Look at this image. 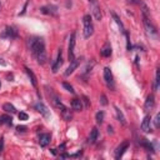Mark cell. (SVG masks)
<instances>
[{
  "label": "cell",
  "mask_w": 160,
  "mask_h": 160,
  "mask_svg": "<svg viewBox=\"0 0 160 160\" xmlns=\"http://www.w3.org/2000/svg\"><path fill=\"white\" fill-rule=\"evenodd\" d=\"M29 46L31 50V54L35 56L39 64H45L46 61V51H45V42L42 38H30L29 39Z\"/></svg>",
  "instance_id": "6da1fadb"
},
{
  "label": "cell",
  "mask_w": 160,
  "mask_h": 160,
  "mask_svg": "<svg viewBox=\"0 0 160 160\" xmlns=\"http://www.w3.org/2000/svg\"><path fill=\"white\" fill-rule=\"evenodd\" d=\"M82 22H84V38H90L94 34V25L91 21V16L85 15L82 18Z\"/></svg>",
  "instance_id": "7a4b0ae2"
},
{
  "label": "cell",
  "mask_w": 160,
  "mask_h": 160,
  "mask_svg": "<svg viewBox=\"0 0 160 160\" xmlns=\"http://www.w3.org/2000/svg\"><path fill=\"white\" fill-rule=\"evenodd\" d=\"M89 4H90V10H91V14L92 16L95 18V20H101L102 18V14H101V9H100V5L98 2V0H89Z\"/></svg>",
  "instance_id": "3957f363"
},
{
  "label": "cell",
  "mask_w": 160,
  "mask_h": 160,
  "mask_svg": "<svg viewBox=\"0 0 160 160\" xmlns=\"http://www.w3.org/2000/svg\"><path fill=\"white\" fill-rule=\"evenodd\" d=\"M75 38H76V32H71L70 35V40H69V60L72 61L75 59V54H74V49H75Z\"/></svg>",
  "instance_id": "277c9868"
},
{
  "label": "cell",
  "mask_w": 160,
  "mask_h": 160,
  "mask_svg": "<svg viewBox=\"0 0 160 160\" xmlns=\"http://www.w3.org/2000/svg\"><path fill=\"white\" fill-rule=\"evenodd\" d=\"M35 109L44 116V118H49L50 116V111H49V109H48V106L44 104V102H41V101H38L36 104H35Z\"/></svg>",
  "instance_id": "5b68a950"
},
{
  "label": "cell",
  "mask_w": 160,
  "mask_h": 160,
  "mask_svg": "<svg viewBox=\"0 0 160 160\" xmlns=\"http://www.w3.org/2000/svg\"><path fill=\"white\" fill-rule=\"evenodd\" d=\"M62 65V51H61V49H59V51H58V56H56V59H55V61H54V64H52V72H58V70L60 69V66Z\"/></svg>",
  "instance_id": "8992f818"
},
{
  "label": "cell",
  "mask_w": 160,
  "mask_h": 160,
  "mask_svg": "<svg viewBox=\"0 0 160 160\" xmlns=\"http://www.w3.org/2000/svg\"><path fill=\"white\" fill-rule=\"evenodd\" d=\"M128 148H129V141H122L115 150V159H120L125 152V150H128Z\"/></svg>",
  "instance_id": "52a82bcc"
},
{
  "label": "cell",
  "mask_w": 160,
  "mask_h": 160,
  "mask_svg": "<svg viewBox=\"0 0 160 160\" xmlns=\"http://www.w3.org/2000/svg\"><path fill=\"white\" fill-rule=\"evenodd\" d=\"M80 62H81V59H80V58H79V59H74L72 61H70V65H69V68L66 69V71L64 72V75H65V76H69V75L79 66Z\"/></svg>",
  "instance_id": "ba28073f"
},
{
  "label": "cell",
  "mask_w": 160,
  "mask_h": 160,
  "mask_svg": "<svg viewBox=\"0 0 160 160\" xmlns=\"http://www.w3.org/2000/svg\"><path fill=\"white\" fill-rule=\"evenodd\" d=\"M154 105H155V98H154L152 94H150V95L146 98V100H145L144 110H145V111H150V110H152Z\"/></svg>",
  "instance_id": "9c48e42d"
},
{
  "label": "cell",
  "mask_w": 160,
  "mask_h": 160,
  "mask_svg": "<svg viewBox=\"0 0 160 160\" xmlns=\"http://www.w3.org/2000/svg\"><path fill=\"white\" fill-rule=\"evenodd\" d=\"M141 130L144 132H150L151 131V118L149 115H146L141 122Z\"/></svg>",
  "instance_id": "30bf717a"
},
{
  "label": "cell",
  "mask_w": 160,
  "mask_h": 160,
  "mask_svg": "<svg viewBox=\"0 0 160 160\" xmlns=\"http://www.w3.org/2000/svg\"><path fill=\"white\" fill-rule=\"evenodd\" d=\"M104 79L106 81V84L111 88H114V81H112V74H111V70L109 68H105L104 69Z\"/></svg>",
  "instance_id": "8fae6325"
},
{
  "label": "cell",
  "mask_w": 160,
  "mask_h": 160,
  "mask_svg": "<svg viewBox=\"0 0 160 160\" xmlns=\"http://www.w3.org/2000/svg\"><path fill=\"white\" fill-rule=\"evenodd\" d=\"M2 38L15 39V38H18V31H16L14 28H10V26H8V28L5 29V31H4V34H2Z\"/></svg>",
  "instance_id": "7c38bea8"
},
{
  "label": "cell",
  "mask_w": 160,
  "mask_h": 160,
  "mask_svg": "<svg viewBox=\"0 0 160 160\" xmlns=\"http://www.w3.org/2000/svg\"><path fill=\"white\" fill-rule=\"evenodd\" d=\"M50 134H40V136H39V144H40V146H42V148H45V146H48L49 145V142H50Z\"/></svg>",
  "instance_id": "4fadbf2b"
},
{
  "label": "cell",
  "mask_w": 160,
  "mask_h": 160,
  "mask_svg": "<svg viewBox=\"0 0 160 160\" xmlns=\"http://www.w3.org/2000/svg\"><path fill=\"white\" fill-rule=\"evenodd\" d=\"M71 108H72V110H75V111H81L82 110V101L80 100V99H72V101H71Z\"/></svg>",
  "instance_id": "5bb4252c"
},
{
  "label": "cell",
  "mask_w": 160,
  "mask_h": 160,
  "mask_svg": "<svg viewBox=\"0 0 160 160\" xmlns=\"http://www.w3.org/2000/svg\"><path fill=\"white\" fill-rule=\"evenodd\" d=\"M100 54H101V56H104V58H108V56H110V55H111V46H110V44H109V42H106V44L101 48Z\"/></svg>",
  "instance_id": "9a60e30c"
},
{
  "label": "cell",
  "mask_w": 160,
  "mask_h": 160,
  "mask_svg": "<svg viewBox=\"0 0 160 160\" xmlns=\"http://www.w3.org/2000/svg\"><path fill=\"white\" fill-rule=\"evenodd\" d=\"M40 11L42 14H50V15H55L56 14V8L55 6H42L40 9Z\"/></svg>",
  "instance_id": "2e32d148"
},
{
  "label": "cell",
  "mask_w": 160,
  "mask_h": 160,
  "mask_svg": "<svg viewBox=\"0 0 160 160\" xmlns=\"http://www.w3.org/2000/svg\"><path fill=\"white\" fill-rule=\"evenodd\" d=\"M25 72L28 74L30 81H31V84H32V86H36V85H38V81H36V76H35V74H34L29 68H25Z\"/></svg>",
  "instance_id": "e0dca14e"
},
{
  "label": "cell",
  "mask_w": 160,
  "mask_h": 160,
  "mask_svg": "<svg viewBox=\"0 0 160 160\" xmlns=\"http://www.w3.org/2000/svg\"><path fill=\"white\" fill-rule=\"evenodd\" d=\"M98 135H99V131L96 128H92V130L90 131V135H89V142L90 144H94L98 139Z\"/></svg>",
  "instance_id": "ac0fdd59"
},
{
  "label": "cell",
  "mask_w": 160,
  "mask_h": 160,
  "mask_svg": "<svg viewBox=\"0 0 160 160\" xmlns=\"http://www.w3.org/2000/svg\"><path fill=\"white\" fill-rule=\"evenodd\" d=\"M2 110H5V111L9 112V114H15V112H16L15 106H14L12 104H10V102H5V104L2 105Z\"/></svg>",
  "instance_id": "d6986e66"
},
{
  "label": "cell",
  "mask_w": 160,
  "mask_h": 160,
  "mask_svg": "<svg viewBox=\"0 0 160 160\" xmlns=\"http://www.w3.org/2000/svg\"><path fill=\"white\" fill-rule=\"evenodd\" d=\"M61 114H62V118L66 120V121H70L71 119H72V115H71V112H70V110L65 106L62 110H61Z\"/></svg>",
  "instance_id": "ffe728a7"
},
{
  "label": "cell",
  "mask_w": 160,
  "mask_h": 160,
  "mask_svg": "<svg viewBox=\"0 0 160 160\" xmlns=\"http://www.w3.org/2000/svg\"><path fill=\"white\" fill-rule=\"evenodd\" d=\"M115 111H116V116H118V119H119V121L122 124V125H125L126 124V121H125V118H124V114H122V111L118 108V106H115Z\"/></svg>",
  "instance_id": "44dd1931"
},
{
  "label": "cell",
  "mask_w": 160,
  "mask_h": 160,
  "mask_svg": "<svg viewBox=\"0 0 160 160\" xmlns=\"http://www.w3.org/2000/svg\"><path fill=\"white\" fill-rule=\"evenodd\" d=\"M0 124H6V125H11L12 124V119L9 115H1L0 116Z\"/></svg>",
  "instance_id": "7402d4cb"
},
{
  "label": "cell",
  "mask_w": 160,
  "mask_h": 160,
  "mask_svg": "<svg viewBox=\"0 0 160 160\" xmlns=\"http://www.w3.org/2000/svg\"><path fill=\"white\" fill-rule=\"evenodd\" d=\"M159 74H160V70L158 69V70H156V74H155V90L159 89V82H160V76H159Z\"/></svg>",
  "instance_id": "603a6c76"
},
{
  "label": "cell",
  "mask_w": 160,
  "mask_h": 160,
  "mask_svg": "<svg viewBox=\"0 0 160 160\" xmlns=\"http://www.w3.org/2000/svg\"><path fill=\"white\" fill-rule=\"evenodd\" d=\"M112 18H114V20L116 21V24H118V25H119V26L121 28V30H124V25H122V22L120 21V19H119V16H118V15H116L115 12H112Z\"/></svg>",
  "instance_id": "cb8c5ba5"
},
{
  "label": "cell",
  "mask_w": 160,
  "mask_h": 160,
  "mask_svg": "<svg viewBox=\"0 0 160 160\" xmlns=\"http://www.w3.org/2000/svg\"><path fill=\"white\" fill-rule=\"evenodd\" d=\"M62 86H64V88H65L68 91H70L71 94H74V92H75V91H74V88H72L70 84H68V82H62Z\"/></svg>",
  "instance_id": "d4e9b609"
},
{
  "label": "cell",
  "mask_w": 160,
  "mask_h": 160,
  "mask_svg": "<svg viewBox=\"0 0 160 160\" xmlns=\"http://www.w3.org/2000/svg\"><path fill=\"white\" fill-rule=\"evenodd\" d=\"M102 120H104V112H102V111H99V112L96 114V121L101 124Z\"/></svg>",
  "instance_id": "484cf974"
},
{
  "label": "cell",
  "mask_w": 160,
  "mask_h": 160,
  "mask_svg": "<svg viewBox=\"0 0 160 160\" xmlns=\"http://www.w3.org/2000/svg\"><path fill=\"white\" fill-rule=\"evenodd\" d=\"M18 116H19V119H20V120H28V118H29L26 112H19V115H18Z\"/></svg>",
  "instance_id": "4316f807"
},
{
  "label": "cell",
  "mask_w": 160,
  "mask_h": 160,
  "mask_svg": "<svg viewBox=\"0 0 160 160\" xmlns=\"http://www.w3.org/2000/svg\"><path fill=\"white\" fill-rule=\"evenodd\" d=\"M159 120H160V114H156V116H155V120H154L155 128H159V126H160V122H159Z\"/></svg>",
  "instance_id": "83f0119b"
},
{
  "label": "cell",
  "mask_w": 160,
  "mask_h": 160,
  "mask_svg": "<svg viewBox=\"0 0 160 160\" xmlns=\"http://www.w3.org/2000/svg\"><path fill=\"white\" fill-rule=\"evenodd\" d=\"M100 102H101V105H106V104H108L106 96H105L104 94H101V96H100Z\"/></svg>",
  "instance_id": "f1b7e54d"
},
{
  "label": "cell",
  "mask_w": 160,
  "mask_h": 160,
  "mask_svg": "<svg viewBox=\"0 0 160 160\" xmlns=\"http://www.w3.org/2000/svg\"><path fill=\"white\" fill-rule=\"evenodd\" d=\"M16 130H18L19 132H20V131H21V132H24V131L26 130V128H25V126H20V125H19V126L16 128Z\"/></svg>",
  "instance_id": "f546056e"
},
{
  "label": "cell",
  "mask_w": 160,
  "mask_h": 160,
  "mask_svg": "<svg viewBox=\"0 0 160 160\" xmlns=\"http://www.w3.org/2000/svg\"><path fill=\"white\" fill-rule=\"evenodd\" d=\"M2 150H4V139L1 138L0 139V152H2Z\"/></svg>",
  "instance_id": "4dcf8cb0"
},
{
  "label": "cell",
  "mask_w": 160,
  "mask_h": 160,
  "mask_svg": "<svg viewBox=\"0 0 160 160\" xmlns=\"http://www.w3.org/2000/svg\"><path fill=\"white\" fill-rule=\"evenodd\" d=\"M130 4H140L141 2V0H128Z\"/></svg>",
  "instance_id": "1f68e13d"
},
{
  "label": "cell",
  "mask_w": 160,
  "mask_h": 160,
  "mask_svg": "<svg viewBox=\"0 0 160 160\" xmlns=\"http://www.w3.org/2000/svg\"><path fill=\"white\" fill-rule=\"evenodd\" d=\"M125 35H126V39H128V38H129V35H128V32H125ZM128 49H129V50L131 49V46H130V44H129V40H128Z\"/></svg>",
  "instance_id": "d6a6232c"
},
{
  "label": "cell",
  "mask_w": 160,
  "mask_h": 160,
  "mask_svg": "<svg viewBox=\"0 0 160 160\" xmlns=\"http://www.w3.org/2000/svg\"><path fill=\"white\" fill-rule=\"evenodd\" d=\"M108 130H109V132H112V128H111V126H109Z\"/></svg>",
  "instance_id": "836d02e7"
},
{
  "label": "cell",
  "mask_w": 160,
  "mask_h": 160,
  "mask_svg": "<svg viewBox=\"0 0 160 160\" xmlns=\"http://www.w3.org/2000/svg\"><path fill=\"white\" fill-rule=\"evenodd\" d=\"M0 86H1V84H0Z\"/></svg>",
  "instance_id": "e575fe53"
},
{
  "label": "cell",
  "mask_w": 160,
  "mask_h": 160,
  "mask_svg": "<svg viewBox=\"0 0 160 160\" xmlns=\"http://www.w3.org/2000/svg\"><path fill=\"white\" fill-rule=\"evenodd\" d=\"M0 6H1V5H0Z\"/></svg>",
  "instance_id": "d590c367"
}]
</instances>
